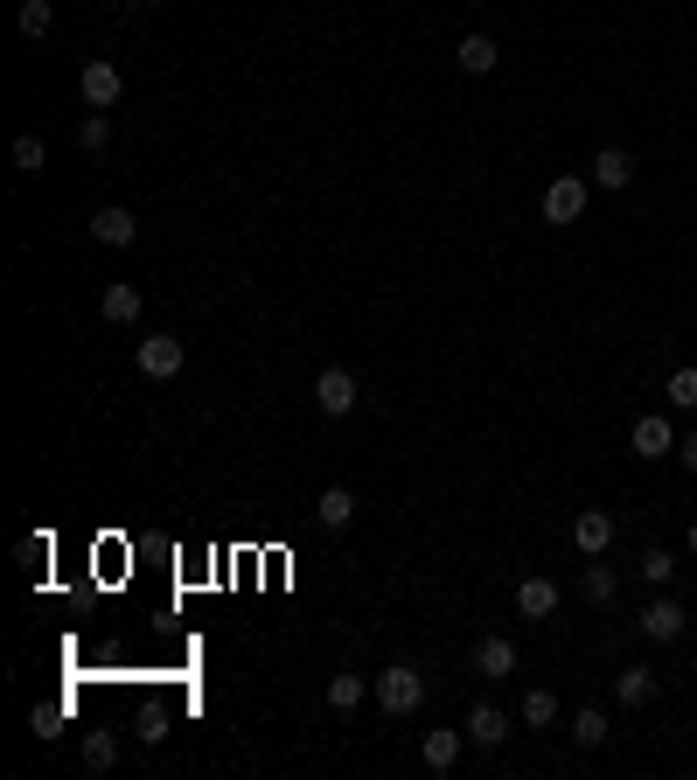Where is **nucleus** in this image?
Instances as JSON below:
<instances>
[{
	"instance_id": "nucleus-18",
	"label": "nucleus",
	"mask_w": 697,
	"mask_h": 780,
	"mask_svg": "<svg viewBox=\"0 0 697 780\" xmlns=\"http://www.w3.org/2000/svg\"><path fill=\"white\" fill-rule=\"evenodd\" d=\"M579 592H586V600H593V607H607V600H614V592H621V579H614V564H607V558H593V564L579 571Z\"/></svg>"
},
{
	"instance_id": "nucleus-31",
	"label": "nucleus",
	"mask_w": 697,
	"mask_h": 780,
	"mask_svg": "<svg viewBox=\"0 0 697 780\" xmlns=\"http://www.w3.org/2000/svg\"><path fill=\"white\" fill-rule=\"evenodd\" d=\"M126 8H133V14H153V8H161V0H126Z\"/></svg>"
},
{
	"instance_id": "nucleus-30",
	"label": "nucleus",
	"mask_w": 697,
	"mask_h": 780,
	"mask_svg": "<svg viewBox=\"0 0 697 780\" xmlns=\"http://www.w3.org/2000/svg\"><path fill=\"white\" fill-rule=\"evenodd\" d=\"M677 460H684L690 474H697V432H690V439H677Z\"/></svg>"
},
{
	"instance_id": "nucleus-29",
	"label": "nucleus",
	"mask_w": 697,
	"mask_h": 780,
	"mask_svg": "<svg viewBox=\"0 0 697 780\" xmlns=\"http://www.w3.org/2000/svg\"><path fill=\"white\" fill-rule=\"evenodd\" d=\"M42 558H49V537H21V564H29V571H36Z\"/></svg>"
},
{
	"instance_id": "nucleus-10",
	"label": "nucleus",
	"mask_w": 697,
	"mask_h": 780,
	"mask_svg": "<svg viewBox=\"0 0 697 780\" xmlns=\"http://www.w3.org/2000/svg\"><path fill=\"white\" fill-rule=\"evenodd\" d=\"M593 189H628V181H635V153H621V147H600V153H593Z\"/></svg>"
},
{
	"instance_id": "nucleus-19",
	"label": "nucleus",
	"mask_w": 697,
	"mask_h": 780,
	"mask_svg": "<svg viewBox=\"0 0 697 780\" xmlns=\"http://www.w3.org/2000/svg\"><path fill=\"white\" fill-rule=\"evenodd\" d=\"M475 669H481V676H509V669H516V641L488 634V641L475 648Z\"/></svg>"
},
{
	"instance_id": "nucleus-6",
	"label": "nucleus",
	"mask_w": 697,
	"mask_h": 780,
	"mask_svg": "<svg viewBox=\"0 0 697 780\" xmlns=\"http://www.w3.org/2000/svg\"><path fill=\"white\" fill-rule=\"evenodd\" d=\"M684 620H690V613H684L677 600H649V607L635 613V634H649V641H677V634H684Z\"/></svg>"
},
{
	"instance_id": "nucleus-23",
	"label": "nucleus",
	"mask_w": 697,
	"mask_h": 780,
	"mask_svg": "<svg viewBox=\"0 0 697 780\" xmlns=\"http://www.w3.org/2000/svg\"><path fill=\"white\" fill-rule=\"evenodd\" d=\"M112 760H119V739H112V732H91V739H84V767H91V773H106Z\"/></svg>"
},
{
	"instance_id": "nucleus-13",
	"label": "nucleus",
	"mask_w": 697,
	"mask_h": 780,
	"mask_svg": "<svg viewBox=\"0 0 697 780\" xmlns=\"http://www.w3.org/2000/svg\"><path fill=\"white\" fill-rule=\"evenodd\" d=\"M98 314H106V321H119V328H133L140 321V286H106V293H98Z\"/></svg>"
},
{
	"instance_id": "nucleus-8",
	"label": "nucleus",
	"mask_w": 697,
	"mask_h": 780,
	"mask_svg": "<svg viewBox=\"0 0 697 780\" xmlns=\"http://www.w3.org/2000/svg\"><path fill=\"white\" fill-rule=\"evenodd\" d=\"M91 238H98V244H112V251H126V244L140 238V217L112 202V210H98V217H91Z\"/></svg>"
},
{
	"instance_id": "nucleus-14",
	"label": "nucleus",
	"mask_w": 697,
	"mask_h": 780,
	"mask_svg": "<svg viewBox=\"0 0 697 780\" xmlns=\"http://www.w3.org/2000/svg\"><path fill=\"white\" fill-rule=\"evenodd\" d=\"M454 63H460V70H468V77H488V70H496V63H502V49H496V42H488V36H460V49H454Z\"/></svg>"
},
{
	"instance_id": "nucleus-16",
	"label": "nucleus",
	"mask_w": 697,
	"mask_h": 780,
	"mask_svg": "<svg viewBox=\"0 0 697 780\" xmlns=\"http://www.w3.org/2000/svg\"><path fill=\"white\" fill-rule=\"evenodd\" d=\"M364 697H370V683H364L356 669H335V676H328V711H356Z\"/></svg>"
},
{
	"instance_id": "nucleus-17",
	"label": "nucleus",
	"mask_w": 697,
	"mask_h": 780,
	"mask_svg": "<svg viewBox=\"0 0 697 780\" xmlns=\"http://www.w3.org/2000/svg\"><path fill=\"white\" fill-rule=\"evenodd\" d=\"M614 697H621L628 711H641L656 697V669H621V676H614Z\"/></svg>"
},
{
	"instance_id": "nucleus-9",
	"label": "nucleus",
	"mask_w": 697,
	"mask_h": 780,
	"mask_svg": "<svg viewBox=\"0 0 697 780\" xmlns=\"http://www.w3.org/2000/svg\"><path fill=\"white\" fill-rule=\"evenodd\" d=\"M572 543H579L586 558H607V551H614V516H607V509H586L579 523H572Z\"/></svg>"
},
{
	"instance_id": "nucleus-25",
	"label": "nucleus",
	"mask_w": 697,
	"mask_h": 780,
	"mask_svg": "<svg viewBox=\"0 0 697 780\" xmlns=\"http://www.w3.org/2000/svg\"><path fill=\"white\" fill-rule=\"evenodd\" d=\"M106 140H112V119L106 112H91L84 126H77V147H84V153H106Z\"/></svg>"
},
{
	"instance_id": "nucleus-12",
	"label": "nucleus",
	"mask_w": 697,
	"mask_h": 780,
	"mask_svg": "<svg viewBox=\"0 0 697 780\" xmlns=\"http://www.w3.org/2000/svg\"><path fill=\"white\" fill-rule=\"evenodd\" d=\"M516 613H524V620H551L558 613V586L551 579H524V586H516Z\"/></svg>"
},
{
	"instance_id": "nucleus-20",
	"label": "nucleus",
	"mask_w": 697,
	"mask_h": 780,
	"mask_svg": "<svg viewBox=\"0 0 697 780\" xmlns=\"http://www.w3.org/2000/svg\"><path fill=\"white\" fill-rule=\"evenodd\" d=\"M663 398L677 404V411H697V370L684 362V370H669V383H663Z\"/></svg>"
},
{
	"instance_id": "nucleus-7",
	"label": "nucleus",
	"mask_w": 697,
	"mask_h": 780,
	"mask_svg": "<svg viewBox=\"0 0 697 780\" xmlns=\"http://www.w3.org/2000/svg\"><path fill=\"white\" fill-rule=\"evenodd\" d=\"M315 404L328 411V419L356 411V377H349V370H321V377H315Z\"/></svg>"
},
{
	"instance_id": "nucleus-22",
	"label": "nucleus",
	"mask_w": 697,
	"mask_h": 780,
	"mask_svg": "<svg viewBox=\"0 0 697 780\" xmlns=\"http://www.w3.org/2000/svg\"><path fill=\"white\" fill-rule=\"evenodd\" d=\"M14 168H21V174H42V168H49V147H42L36 133H21V140H14Z\"/></svg>"
},
{
	"instance_id": "nucleus-21",
	"label": "nucleus",
	"mask_w": 697,
	"mask_h": 780,
	"mask_svg": "<svg viewBox=\"0 0 697 780\" xmlns=\"http://www.w3.org/2000/svg\"><path fill=\"white\" fill-rule=\"evenodd\" d=\"M349 516H356V496H349V488H321V523H328V530H342Z\"/></svg>"
},
{
	"instance_id": "nucleus-32",
	"label": "nucleus",
	"mask_w": 697,
	"mask_h": 780,
	"mask_svg": "<svg viewBox=\"0 0 697 780\" xmlns=\"http://www.w3.org/2000/svg\"><path fill=\"white\" fill-rule=\"evenodd\" d=\"M690 558H697V523H690Z\"/></svg>"
},
{
	"instance_id": "nucleus-4",
	"label": "nucleus",
	"mask_w": 697,
	"mask_h": 780,
	"mask_svg": "<svg viewBox=\"0 0 697 780\" xmlns=\"http://www.w3.org/2000/svg\"><path fill=\"white\" fill-rule=\"evenodd\" d=\"M133 362H140V377H153V383H168L175 370H182V342H175V334H147V342L133 349Z\"/></svg>"
},
{
	"instance_id": "nucleus-3",
	"label": "nucleus",
	"mask_w": 697,
	"mask_h": 780,
	"mask_svg": "<svg viewBox=\"0 0 697 780\" xmlns=\"http://www.w3.org/2000/svg\"><path fill=\"white\" fill-rule=\"evenodd\" d=\"M77 91H84V106H91V112H112V106H119V91H126V77H119L106 57H91V63H84V77H77Z\"/></svg>"
},
{
	"instance_id": "nucleus-5",
	"label": "nucleus",
	"mask_w": 697,
	"mask_h": 780,
	"mask_svg": "<svg viewBox=\"0 0 697 780\" xmlns=\"http://www.w3.org/2000/svg\"><path fill=\"white\" fill-rule=\"evenodd\" d=\"M628 447L641 453V460H669L677 453V426L663 419V411H649V419H635V432H628Z\"/></svg>"
},
{
	"instance_id": "nucleus-15",
	"label": "nucleus",
	"mask_w": 697,
	"mask_h": 780,
	"mask_svg": "<svg viewBox=\"0 0 697 780\" xmlns=\"http://www.w3.org/2000/svg\"><path fill=\"white\" fill-rule=\"evenodd\" d=\"M460 739H468V732H447V724H432V732H426V746H419V760H426L432 773H447V767L460 760Z\"/></svg>"
},
{
	"instance_id": "nucleus-1",
	"label": "nucleus",
	"mask_w": 697,
	"mask_h": 780,
	"mask_svg": "<svg viewBox=\"0 0 697 780\" xmlns=\"http://www.w3.org/2000/svg\"><path fill=\"white\" fill-rule=\"evenodd\" d=\"M419 704H426V676H419V662H391V669H377V711L411 718Z\"/></svg>"
},
{
	"instance_id": "nucleus-2",
	"label": "nucleus",
	"mask_w": 697,
	"mask_h": 780,
	"mask_svg": "<svg viewBox=\"0 0 697 780\" xmlns=\"http://www.w3.org/2000/svg\"><path fill=\"white\" fill-rule=\"evenodd\" d=\"M586 196H593L586 174H551L545 181V223H579L586 217Z\"/></svg>"
},
{
	"instance_id": "nucleus-24",
	"label": "nucleus",
	"mask_w": 697,
	"mask_h": 780,
	"mask_svg": "<svg viewBox=\"0 0 697 780\" xmlns=\"http://www.w3.org/2000/svg\"><path fill=\"white\" fill-rule=\"evenodd\" d=\"M572 746H586V752L607 746V718H600V711H579V718H572Z\"/></svg>"
},
{
	"instance_id": "nucleus-26",
	"label": "nucleus",
	"mask_w": 697,
	"mask_h": 780,
	"mask_svg": "<svg viewBox=\"0 0 697 780\" xmlns=\"http://www.w3.org/2000/svg\"><path fill=\"white\" fill-rule=\"evenodd\" d=\"M524 718L537 724V732H545V724H558V697H551V690H530V697H524Z\"/></svg>"
},
{
	"instance_id": "nucleus-28",
	"label": "nucleus",
	"mask_w": 697,
	"mask_h": 780,
	"mask_svg": "<svg viewBox=\"0 0 697 780\" xmlns=\"http://www.w3.org/2000/svg\"><path fill=\"white\" fill-rule=\"evenodd\" d=\"M49 21H57L49 0H21V36H49Z\"/></svg>"
},
{
	"instance_id": "nucleus-27",
	"label": "nucleus",
	"mask_w": 697,
	"mask_h": 780,
	"mask_svg": "<svg viewBox=\"0 0 697 780\" xmlns=\"http://www.w3.org/2000/svg\"><path fill=\"white\" fill-rule=\"evenodd\" d=\"M669 571H677V558H669L663 543H649V551H641V579H649V586H669Z\"/></svg>"
},
{
	"instance_id": "nucleus-11",
	"label": "nucleus",
	"mask_w": 697,
	"mask_h": 780,
	"mask_svg": "<svg viewBox=\"0 0 697 780\" xmlns=\"http://www.w3.org/2000/svg\"><path fill=\"white\" fill-rule=\"evenodd\" d=\"M468 739H475L481 752H496V746L509 739V711H496V704H475V711H468Z\"/></svg>"
}]
</instances>
